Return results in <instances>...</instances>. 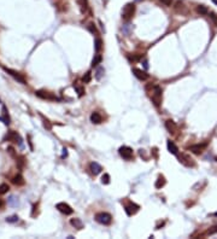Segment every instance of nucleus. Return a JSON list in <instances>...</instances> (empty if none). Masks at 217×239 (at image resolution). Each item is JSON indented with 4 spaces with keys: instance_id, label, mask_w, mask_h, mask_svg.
<instances>
[{
    "instance_id": "obj_31",
    "label": "nucleus",
    "mask_w": 217,
    "mask_h": 239,
    "mask_svg": "<svg viewBox=\"0 0 217 239\" xmlns=\"http://www.w3.org/2000/svg\"><path fill=\"white\" fill-rule=\"evenodd\" d=\"M102 182H103L104 185H108V184H110V175H108V173H105V174L103 175V178H102Z\"/></svg>"
},
{
    "instance_id": "obj_11",
    "label": "nucleus",
    "mask_w": 217,
    "mask_h": 239,
    "mask_svg": "<svg viewBox=\"0 0 217 239\" xmlns=\"http://www.w3.org/2000/svg\"><path fill=\"white\" fill-rule=\"evenodd\" d=\"M165 128H167V130L170 134H175L176 133V129H177V126H176V123L173 120H167L165 121Z\"/></svg>"
},
{
    "instance_id": "obj_27",
    "label": "nucleus",
    "mask_w": 217,
    "mask_h": 239,
    "mask_svg": "<svg viewBox=\"0 0 217 239\" xmlns=\"http://www.w3.org/2000/svg\"><path fill=\"white\" fill-rule=\"evenodd\" d=\"M94 45H96V51H97V52H100V50H102V45H103V41H102V39L97 38V39H96V42H94Z\"/></svg>"
},
{
    "instance_id": "obj_23",
    "label": "nucleus",
    "mask_w": 217,
    "mask_h": 239,
    "mask_svg": "<svg viewBox=\"0 0 217 239\" xmlns=\"http://www.w3.org/2000/svg\"><path fill=\"white\" fill-rule=\"evenodd\" d=\"M175 11L176 12H179V13H183L185 12V5H183V2L182 1H176V4H175Z\"/></svg>"
},
{
    "instance_id": "obj_24",
    "label": "nucleus",
    "mask_w": 217,
    "mask_h": 239,
    "mask_svg": "<svg viewBox=\"0 0 217 239\" xmlns=\"http://www.w3.org/2000/svg\"><path fill=\"white\" fill-rule=\"evenodd\" d=\"M197 12L199 13V15H208L209 13V10H208V7L205 6V5H199V6H197Z\"/></svg>"
},
{
    "instance_id": "obj_32",
    "label": "nucleus",
    "mask_w": 217,
    "mask_h": 239,
    "mask_svg": "<svg viewBox=\"0 0 217 239\" xmlns=\"http://www.w3.org/2000/svg\"><path fill=\"white\" fill-rule=\"evenodd\" d=\"M88 30H89L92 34H97V33H98V30H97V28H96V25H94L93 23L88 24Z\"/></svg>"
},
{
    "instance_id": "obj_34",
    "label": "nucleus",
    "mask_w": 217,
    "mask_h": 239,
    "mask_svg": "<svg viewBox=\"0 0 217 239\" xmlns=\"http://www.w3.org/2000/svg\"><path fill=\"white\" fill-rule=\"evenodd\" d=\"M44 126L50 130L51 128H52V126H51V123H50V121L48 120H46V119H44Z\"/></svg>"
},
{
    "instance_id": "obj_4",
    "label": "nucleus",
    "mask_w": 217,
    "mask_h": 239,
    "mask_svg": "<svg viewBox=\"0 0 217 239\" xmlns=\"http://www.w3.org/2000/svg\"><path fill=\"white\" fill-rule=\"evenodd\" d=\"M35 96L41 98V99H45V100H58V98L52 94L51 92H47V91H44V90H39L35 92Z\"/></svg>"
},
{
    "instance_id": "obj_5",
    "label": "nucleus",
    "mask_w": 217,
    "mask_h": 239,
    "mask_svg": "<svg viewBox=\"0 0 217 239\" xmlns=\"http://www.w3.org/2000/svg\"><path fill=\"white\" fill-rule=\"evenodd\" d=\"M118 153H119V156L122 158H124L127 161L133 158V150L129 146H121L119 150H118Z\"/></svg>"
},
{
    "instance_id": "obj_35",
    "label": "nucleus",
    "mask_w": 217,
    "mask_h": 239,
    "mask_svg": "<svg viewBox=\"0 0 217 239\" xmlns=\"http://www.w3.org/2000/svg\"><path fill=\"white\" fill-rule=\"evenodd\" d=\"M215 233H217V226L211 227V228L208 231V234H215Z\"/></svg>"
},
{
    "instance_id": "obj_42",
    "label": "nucleus",
    "mask_w": 217,
    "mask_h": 239,
    "mask_svg": "<svg viewBox=\"0 0 217 239\" xmlns=\"http://www.w3.org/2000/svg\"><path fill=\"white\" fill-rule=\"evenodd\" d=\"M214 216H216V218H217V211L215 213V214H214Z\"/></svg>"
},
{
    "instance_id": "obj_16",
    "label": "nucleus",
    "mask_w": 217,
    "mask_h": 239,
    "mask_svg": "<svg viewBox=\"0 0 217 239\" xmlns=\"http://www.w3.org/2000/svg\"><path fill=\"white\" fill-rule=\"evenodd\" d=\"M102 121H103V117H102V115L99 113H97V111L92 113V115H91V122L92 123L99 124V123H102Z\"/></svg>"
},
{
    "instance_id": "obj_12",
    "label": "nucleus",
    "mask_w": 217,
    "mask_h": 239,
    "mask_svg": "<svg viewBox=\"0 0 217 239\" xmlns=\"http://www.w3.org/2000/svg\"><path fill=\"white\" fill-rule=\"evenodd\" d=\"M139 205H136V204H134V203H130V204H128L127 207H125V213L129 215V216H131V215H134V214H136L138 211H139Z\"/></svg>"
},
{
    "instance_id": "obj_14",
    "label": "nucleus",
    "mask_w": 217,
    "mask_h": 239,
    "mask_svg": "<svg viewBox=\"0 0 217 239\" xmlns=\"http://www.w3.org/2000/svg\"><path fill=\"white\" fill-rule=\"evenodd\" d=\"M180 162H181V163H183V164H185V165H187V167H193V165H194L193 159H192L188 155H182V156L180 157Z\"/></svg>"
},
{
    "instance_id": "obj_20",
    "label": "nucleus",
    "mask_w": 217,
    "mask_h": 239,
    "mask_svg": "<svg viewBox=\"0 0 217 239\" xmlns=\"http://www.w3.org/2000/svg\"><path fill=\"white\" fill-rule=\"evenodd\" d=\"M165 182H167V181H165V178L162 176V175H159L158 179H157L156 182H154V187H156V188H162V187L165 185Z\"/></svg>"
},
{
    "instance_id": "obj_22",
    "label": "nucleus",
    "mask_w": 217,
    "mask_h": 239,
    "mask_svg": "<svg viewBox=\"0 0 217 239\" xmlns=\"http://www.w3.org/2000/svg\"><path fill=\"white\" fill-rule=\"evenodd\" d=\"M0 121H2L5 124H10V119H8V114L6 111V108L2 106V116H0Z\"/></svg>"
},
{
    "instance_id": "obj_30",
    "label": "nucleus",
    "mask_w": 217,
    "mask_h": 239,
    "mask_svg": "<svg viewBox=\"0 0 217 239\" xmlns=\"http://www.w3.org/2000/svg\"><path fill=\"white\" fill-rule=\"evenodd\" d=\"M91 79H92V74H91V71H88V73H86L85 74V76H83V82L85 83H88V82H91Z\"/></svg>"
},
{
    "instance_id": "obj_28",
    "label": "nucleus",
    "mask_w": 217,
    "mask_h": 239,
    "mask_svg": "<svg viewBox=\"0 0 217 239\" xmlns=\"http://www.w3.org/2000/svg\"><path fill=\"white\" fill-rule=\"evenodd\" d=\"M8 190H10V187H8L7 184H1L0 185V195H5Z\"/></svg>"
},
{
    "instance_id": "obj_17",
    "label": "nucleus",
    "mask_w": 217,
    "mask_h": 239,
    "mask_svg": "<svg viewBox=\"0 0 217 239\" xmlns=\"http://www.w3.org/2000/svg\"><path fill=\"white\" fill-rule=\"evenodd\" d=\"M77 1V5L81 10L82 13H86L88 11V0H76Z\"/></svg>"
},
{
    "instance_id": "obj_9",
    "label": "nucleus",
    "mask_w": 217,
    "mask_h": 239,
    "mask_svg": "<svg viewBox=\"0 0 217 239\" xmlns=\"http://www.w3.org/2000/svg\"><path fill=\"white\" fill-rule=\"evenodd\" d=\"M133 74H134V76L136 79H139L141 81H145V80L148 79V74L146 71L141 70V69H138V68H133Z\"/></svg>"
},
{
    "instance_id": "obj_7",
    "label": "nucleus",
    "mask_w": 217,
    "mask_h": 239,
    "mask_svg": "<svg viewBox=\"0 0 217 239\" xmlns=\"http://www.w3.org/2000/svg\"><path fill=\"white\" fill-rule=\"evenodd\" d=\"M4 70L7 73V74H10L15 80H17L18 82H21V83H23V85H25L27 83V81H25V79L18 73V71H16V70H12V69H8V68H4Z\"/></svg>"
},
{
    "instance_id": "obj_25",
    "label": "nucleus",
    "mask_w": 217,
    "mask_h": 239,
    "mask_svg": "<svg viewBox=\"0 0 217 239\" xmlns=\"http://www.w3.org/2000/svg\"><path fill=\"white\" fill-rule=\"evenodd\" d=\"M74 88L76 90L79 97H82V96L85 94V88H83L82 86H80V85H77V83H74Z\"/></svg>"
},
{
    "instance_id": "obj_1",
    "label": "nucleus",
    "mask_w": 217,
    "mask_h": 239,
    "mask_svg": "<svg viewBox=\"0 0 217 239\" xmlns=\"http://www.w3.org/2000/svg\"><path fill=\"white\" fill-rule=\"evenodd\" d=\"M151 100L152 103L156 105V106H159L160 103H162V99H163V91H162V87L158 86V85H154L152 87V91H151Z\"/></svg>"
},
{
    "instance_id": "obj_40",
    "label": "nucleus",
    "mask_w": 217,
    "mask_h": 239,
    "mask_svg": "<svg viewBox=\"0 0 217 239\" xmlns=\"http://www.w3.org/2000/svg\"><path fill=\"white\" fill-rule=\"evenodd\" d=\"M2 207H4V201L0 199V208H2Z\"/></svg>"
},
{
    "instance_id": "obj_43",
    "label": "nucleus",
    "mask_w": 217,
    "mask_h": 239,
    "mask_svg": "<svg viewBox=\"0 0 217 239\" xmlns=\"http://www.w3.org/2000/svg\"><path fill=\"white\" fill-rule=\"evenodd\" d=\"M215 159H216V162H217V157H216V158H215Z\"/></svg>"
},
{
    "instance_id": "obj_36",
    "label": "nucleus",
    "mask_w": 217,
    "mask_h": 239,
    "mask_svg": "<svg viewBox=\"0 0 217 239\" xmlns=\"http://www.w3.org/2000/svg\"><path fill=\"white\" fill-rule=\"evenodd\" d=\"M159 1L165 6H171V2H173V0H159Z\"/></svg>"
},
{
    "instance_id": "obj_10",
    "label": "nucleus",
    "mask_w": 217,
    "mask_h": 239,
    "mask_svg": "<svg viewBox=\"0 0 217 239\" xmlns=\"http://www.w3.org/2000/svg\"><path fill=\"white\" fill-rule=\"evenodd\" d=\"M206 147V142H204V144H196V145H192V146H189L188 147V150L191 151V152H193V153H196V155H200L203 151H204V149Z\"/></svg>"
},
{
    "instance_id": "obj_19",
    "label": "nucleus",
    "mask_w": 217,
    "mask_h": 239,
    "mask_svg": "<svg viewBox=\"0 0 217 239\" xmlns=\"http://www.w3.org/2000/svg\"><path fill=\"white\" fill-rule=\"evenodd\" d=\"M12 182L15 185H17V186H22V185H24V179H23V176L21 174H17V175H15L12 178Z\"/></svg>"
},
{
    "instance_id": "obj_2",
    "label": "nucleus",
    "mask_w": 217,
    "mask_h": 239,
    "mask_svg": "<svg viewBox=\"0 0 217 239\" xmlns=\"http://www.w3.org/2000/svg\"><path fill=\"white\" fill-rule=\"evenodd\" d=\"M134 13H135V4L129 2V4H127V5L123 7V10H122V18H123L124 21H129V19L134 16Z\"/></svg>"
},
{
    "instance_id": "obj_6",
    "label": "nucleus",
    "mask_w": 217,
    "mask_h": 239,
    "mask_svg": "<svg viewBox=\"0 0 217 239\" xmlns=\"http://www.w3.org/2000/svg\"><path fill=\"white\" fill-rule=\"evenodd\" d=\"M56 208L62 213V214H65V215H71L73 213H74V210H73V208L69 205V204H66V203H64V202H60V203H58L57 205H56Z\"/></svg>"
},
{
    "instance_id": "obj_29",
    "label": "nucleus",
    "mask_w": 217,
    "mask_h": 239,
    "mask_svg": "<svg viewBox=\"0 0 217 239\" xmlns=\"http://www.w3.org/2000/svg\"><path fill=\"white\" fill-rule=\"evenodd\" d=\"M17 221H18V216L17 215H12V216L6 218V222H8V224H15Z\"/></svg>"
},
{
    "instance_id": "obj_8",
    "label": "nucleus",
    "mask_w": 217,
    "mask_h": 239,
    "mask_svg": "<svg viewBox=\"0 0 217 239\" xmlns=\"http://www.w3.org/2000/svg\"><path fill=\"white\" fill-rule=\"evenodd\" d=\"M5 140L12 141V142H18L19 145H22V139H21L19 134H17V133L13 132V130H10V132L7 133V135L5 136Z\"/></svg>"
},
{
    "instance_id": "obj_18",
    "label": "nucleus",
    "mask_w": 217,
    "mask_h": 239,
    "mask_svg": "<svg viewBox=\"0 0 217 239\" xmlns=\"http://www.w3.org/2000/svg\"><path fill=\"white\" fill-rule=\"evenodd\" d=\"M70 224H71V226H74V227L77 228V230H82V228H83V222L81 221V219H77V218L71 219V220H70Z\"/></svg>"
},
{
    "instance_id": "obj_39",
    "label": "nucleus",
    "mask_w": 217,
    "mask_h": 239,
    "mask_svg": "<svg viewBox=\"0 0 217 239\" xmlns=\"http://www.w3.org/2000/svg\"><path fill=\"white\" fill-rule=\"evenodd\" d=\"M66 156H68V152H66V149H63V156H62V157L64 158V157H66Z\"/></svg>"
},
{
    "instance_id": "obj_15",
    "label": "nucleus",
    "mask_w": 217,
    "mask_h": 239,
    "mask_svg": "<svg viewBox=\"0 0 217 239\" xmlns=\"http://www.w3.org/2000/svg\"><path fill=\"white\" fill-rule=\"evenodd\" d=\"M89 168H91V172H92L94 175H98V174L103 170L102 165H100L99 163H97V162H92V163H91V165H89Z\"/></svg>"
},
{
    "instance_id": "obj_38",
    "label": "nucleus",
    "mask_w": 217,
    "mask_h": 239,
    "mask_svg": "<svg viewBox=\"0 0 217 239\" xmlns=\"http://www.w3.org/2000/svg\"><path fill=\"white\" fill-rule=\"evenodd\" d=\"M210 17L212 18V21H214V22H217V16L215 15V13H212V12H211V13H210Z\"/></svg>"
},
{
    "instance_id": "obj_3",
    "label": "nucleus",
    "mask_w": 217,
    "mask_h": 239,
    "mask_svg": "<svg viewBox=\"0 0 217 239\" xmlns=\"http://www.w3.org/2000/svg\"><path fill=\"white\" fill-rule=\"evenodd\" d=\"M96 220L102 225H110L112 222V216L108 213H98L96 215Z\"/></svg>"
},
{
    "instance_id": "obj_26",
    "label": "nucleus",
    "mask_w": 217,
    "mask_h": 239,
    "mask_svg": "<svg viewBox=\"0 0 217 239\" xmlns=\"http://www.w3.org/2000/svg\"><path fill=\"white\" fill-rule=\"evenodd\" d=\"M104 73H105L104 68L99 67V68L97 69V71H96V79H97V80H100V79H102V76L104 75Z\"/></svg>"
},
{
    "instance_id": "obj_37",
    "label": "nucleus",
    "mask_w": 217,
    "mask_h": 239,
    "mask_svg": "<svg viewBox=\"0 0 217 239\" xmlns=\"http://www.w3.org/2000/svg\"><path fill=\"white\" fill-rule=\"evenodd\" d=\"M7 151H8V153H10L11 156H15V150H13L12 147H8V149H7Z\"/></svg>"
},
{
    "instance_id": "obj_13",
    "label": "nucleus",
    "mask_w": 217,
    "mask_h": 239,
    "mask_svg": "<svg viewBox=\"0 0 217 239\" xmlns=\"http://www.w3.org/2000/svg\"><path fill=\"white\" fill-rule=\"evenodd\" d=\"M167 146H168V151H169L170 153L175 155V156H177V155H179V147L175 145V142H174V141L168 140V141H167Z\"/></svg>"
},
{
    "instance_id": "obj_41",
    "label": "nucleus",
    "mask_w": 217,
    "mask_h": 239,
    "mask_svg": "<svg viewBox=\"0 0 217 239\" xmlns=\"http://www.w3.org/2000/svg\"><path fill=\"white\" fill-rule=\"evenodd\" d=\"M211 1H212V2H214V4H215V5L217 6V0H211Z\"/></svg>"
},
{
    "instance_id": "obj_33",
    "label": "nucleus",
    "mask_w": 217,
    "mask_h": 239,
    "mask_svg": "<svg viewBox=\"0 0 217 239\" xmlns=\"http://www.w3.org/2000/svg\"><path fill=\"white\" fill-rule=\"evenodd\" d=\"M128 59L130 61V62H138V61H140L141 59V56H128Z\"/></svg>"
},
{
    "instance_id": "obj_21",
    "label": "nucleus",
    "mask_w": 217,
    "mask_h": 239,
    "mask_svg": "<svg viewBox=\"0 0 217 239\" xmlns=\"http://www.w3.org/2000/svg\"><path fill=\"white\" fill-rule=\"evenodd\" d=\"M102 61H103L102 54H100L99 52H97V54L94 56V58H93V61H92V67H93V68H94V67H98V65L102 63Z\"/></svg>"
}]
</instances>
